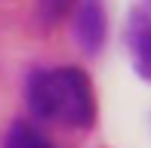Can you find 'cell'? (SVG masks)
I'll return each mask as SVG.
<instances>
[{
  "mask_svg": "<svg viewBox=\"0 0 151 148\" xmlns=\"http://www.w3.org/2000/svg\"><path fill=\"white\" fill-rule=\"evenodd\" d=\"M3 148H56L34 120H12L3 136Z\"/></svg>",
  "mask_w": 151,
  "mask_h": 148,
  "instance_id": "277c9868",
  "label": "cell"
},
{
  "mask_svg": "<svg viewBox=\"0 0 151 148\" xmlns=\"http://www.w3.org/2000/svg\"><path fill=\"white\" fill-rule=\"evenodd\" d=\"M71 34L86 56H99L108 37V12L102 0H74L71 6Z\"/></svg>",
  "mask_w": 151,
  "mask_h": 148,
  "instance_id": "3957f363",
  "label": "cell"
},
{
  "mask_svg": "<svg viewBox=\"0 0 151 148\" xmlns=\"http://www.w3.org/2000/svg\"><path fill=\"white\" fill-rule=\"evenodd\" d=\"M123 43H127L136 74L151 83V0L133 3L127 16V28H123Z\"/></svg>",
  "mask_w": 151,
  "mask_h": 148,
  "instance_id": "7a4b0ae2",
  "label": "cell"
},
{
  "mask_svg": "<svg viewBox=\"0 0 151 148\" xmlns=\"http://www.w3.org/2000/svg\"><path fill=\"white\" fill-rule=\"evenodd\" d=\"M25 105L34 120L62 130H93L99 117L93 80L77 65L34 68L25 77Z\"/></svg>",
  "mask_w": 151,
  "mask_h": 148,
  "instance_id": "6da1fadb",
  "label": "cell"
},
{
  "mask_svg": "<svg viewBox=\"0 0 151 148\" xmlns=\"http://www.w3.org/2000/svg\"><path fill=\"white\" fill-rule=\"evenodd\" d=\"M71 6H74V0H37V16L46 28H52L71 12Z\"/></svg>",
  "mask_w": 151,
  "mask_h": 148,
  "instance_id": "5b68a950",
  "label": "cell"
}]
</instances>
